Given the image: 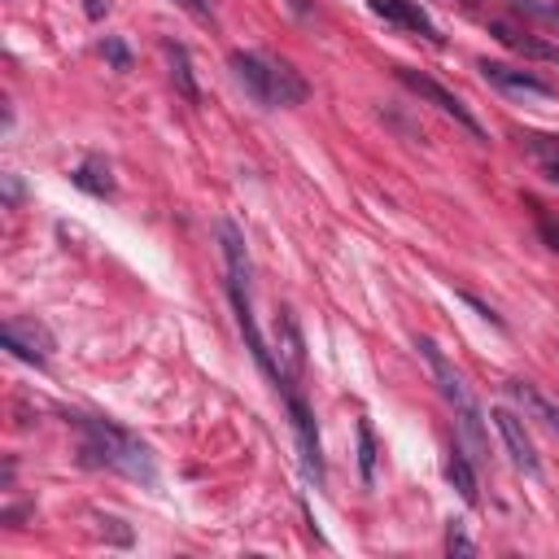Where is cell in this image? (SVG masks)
<instances>
[{
	"label": "cell",
	"instance_id": "obj_1",
	"mask_svg": "<svg viewBox=\"0 0 559 559\" xmlns=\"http://www.w3.org/2000/svg\"><path fill=\"white\" fill-rule=\"evenodd\" d=\"M70 424L83 432L79 454H83L87 467H109V472H118L127 480L157 485L153 450L135 432H127V428H118L114 419H100V415H70Z\"/></svg>",
	"mask_w": 559,
	"mask_h": 559
},
{
	"label": "cell",
	"instance_id": "obj_2",
	"mask_svg": "<svg viewBox=\"0 0 559 559\" xmlns=\"http://www.w3.org/2000/svg\"><path fill=\"white\" fill-rule=\"evenodd\" d=\"M227 66H231L236 83L245 87V96L253 105H262V109H293V105H301L310 96V83L293 70V61H284L275 52H245V48H236L227 57Z\"/></svg>",
	"mask_w": 559,
	"mask_h": 559
},
{
	"label": "cell",
	"instance_id": "obj_3",
	"mask_svg": "<svg viewBox=\"0 0 559 559\" xmlns=\"http://www.w3.org/2000/svg\"><path fill=\"white\" fill-rule=\"evenodd\" d=\"M415 349H419V358L428 362V371H432L441 397L450 402V411H454V419H459V437H463L467 450H472V463H485V454H489V441H485V415H480V406H476L467 380H463L459 367L441 354V345H437L432 336H415Z\"/></svg>",
	"mask_w": 559,
	"mask_h": 559
},
{
	"label": "cell",
	"instance_id": "obj_4",
	"mask_svg": "<svg viewBox=\"0 0 559 559\" xmlns=\"http://www.w3.org/2000/svg\"><path fill=\"white\" fill-rule=\"evenodd\" d=\"M393 74H397V83H402V87H411L419 100H428L432 109H441L445 118H454V122H459V127H463V131H467L476 144H485V140H489V135H485V127H480V122L467 114V105H463V100H459L450 87H441L432 74H424V70H411V66H397Z\"/></svg>",
	"mask_w": 559,
	"mask_h": 559
},
{
	"label": "cell",
	"instance_id": "obj_5",
	"mask_svg": "<svg viewBox=\"0 0 559 559\" xmlns=\"http://www.w3.org/2000/svg\"><path fill=\"white\" fill-rule=\"evenodd\" d=\"M275 393H280L284 406H288V419H293V432H297V450H301V467H306V476H310L314 485H323V476H328V472H323V445H319V428H314V415H310L306 397L297 393L293 380H284Z\"/></svg>",
	"mask_w": 559,
	"mask_h": 559
},
{
	"label": "cell",
	"instance_id": "obj_6",
	"mask_svg": "<svg viewBox=\"0 0 559 559\" xmlns=\"http://www.w3.org/2000/svg\"><path fill=\"white\" fill-rule=\"evenodd\" d=\"M0 341H4V349H9L13 358H22V362H31V367H44V362H48V349H52L48 328L35 323V319H4Z\"/></svg>",
	"mask_w": 559,
	"mask_h": 559
},
{
	"label": "cell",
	"instance_id": "obj_7",
	"mask_svg": "<svg viewBox=\"0 0 559 559\" xmlns=\"http://www.w3.org/2000/svg\"><path fill=\"white\" fill-rule=\"evenodd\" d=\"M367 9L376 13V17H384L389 26H402V31H411V35H424L428 44H445V35L437 31V22L428 17V9L419 4V0H367Z\"/></svg>",
	"mask_w": 559,
	"mask_h": 559
},
{
	"label": "cell",
	"instance_id": "obj_8",
	"mask_svg": "<svg viewBox=\"0 0 559 559\" xmlns=\"http://www.w3.org/2000/svg\"><path fill=\"white\" fill-rule=\"evenodd\" d=\"M489 419H493V428H498V437H502V445H507L511 463H515L520 472H528V476H542V459H537V450H533V441H528V432H524L520 415H515V411H507V406H493V411H489Z\"/></svg>",
	"mask_w": 559,
	"mask_h": 559
},
{
	"label": "cell",
	"instance_id": "obj_9",
	"mask_svg": "<svg viewBox=\"0 0 559 559\" xmlns=\"http://www.w3.org/2000/svg\"><path fill=\"white\" fill-rule=\"evenodd\" d=\"M275 367H280V384L284 380H293L297 384V376H301V367H306V345H301V332H297V319H293V310H280L275 314ZM275 384V389H280Z\"/></svg>",
	"mask_w": 559,
	"mask_h": 559
},
{
	"label": "cell",
	"instance_id": "obj_10",
	"mask_svg": "<svg viewBox=\"0 0 559 559\" xmlns=\"http://www.w3.org/2000/svg\"><path fill=\"white\" fill-rule=\"evenodd\" d=\"M476 70L493 83V87H502V92H524V96H555V87L546 83V79H537L533 70H520V66H507V61H489V57H480L476 61Z\"/></svg>",
	"mask_w": 559,
	"mask_h": 559
},
{
	"label": "cell",
	"instance_id": "obj_11",
	"mask_svg": "<svg viewBox=\"0 0 559 559\" xmlns=\"http://www.w3.org/2000/svg\"><path fill=\"white\" fill-rule=\"evenodd\" d=\"M507 393H511V402L524 411V419H537L542 428H550V432L559 437V406H555L533 380H507Z\"/></svg>",
	"mask_w": 559,
	"mask_h": 559
},
{
	"label": "cell",
	"instance_id": "obj_12",
	"mask_svg": "<svg viewBox=\"0 0 559 559\" xmlns=\"http://www.w3.org/2000/svg\"><path fill=\"white\" fill-rule=\"evenodd\" d=\"M489 31H493V39H498V44L515 48L520 57L555 61V66H559V44H550V39H542V35H528V31H515V26H507V22H489Z\"/></svg>",
	"mask_w": 559,
	"mask_h": 559
},
{
	"label": "cell",
	"instance_id": "obj_13",
	"mask_svg": "<svg viewBox=\"0 0 559 559\" xmlns=\"http://www.w3.org/2000/svg\"><path fill=\"white\" fill-rule=\"evenodd\" d=\"M162 52H166V61H170V83H175V92H179L188 105H201V87H197V79H192L188 48H183V44H175V39H166V44H162Z\"/></svg>",
	"mask_w": 559,
	"mask_h": 559
},
{
	"label": "cell",
	"instance_id": "obj_14",
	"mask_svg": "<svg viewBox=\"0 0 559 559\" xmlns=\"http://www.w3.org/2000/svg\"><path fill=\"white\" fill-rule=\"evenodd\" d=\"M70 183L92 192V197H114V175H109V162L105 157H83L74 170H70Z\"/></svg>",
	"mask_w": 559,
	"mask_h": 559
},
{
	"label": "cell",
	"instance_id": "obj_15",
	"mask_svg": "<svg viewBox=\"0 0 559 559\" xmlns=\"http://www.w3.org/2000/svg\"><path fill=\"white\" fill-rule=\"evenodd\" d=\"M445 480L459 489V498L467 502V507H476L480 502V489H476V467H472V454H463V450H454L450 459H445Z\"/></svg>",
	"mask_w": 559,
	"mask_h": 559
},
{
	"label": "cell",
	"instance_id": "obj_16",
	"mask_svg": "<svg viewBox=\"0 0 559 559\" xmlns=\"http://www.w3.org/2000/svg\"><path fill=\"white\" fill-rule=\"evenodd\" d=\"M358 476H362V485L376 480V432L367 419H358Z\"/></svg>",
	"mask_w": 559,
	"mask_h": 559
},
{
	"label": "cell",
	"instance_id": "obj_17",
	"mask_svg": "<svg viewBox=\"0 0 559 559\" xmlns=\"http://www.w3.org/2000/svg\"><path fill=\"white\" fill-rule=\"evenodd\" d=\"M511 13L533 17V22H546V26L559 31V0H511Z\"/></svg>",
	"mask_w": 559,
	"mask_h": 559
},
{
	"label": "cell",
	"instance_id": "obj_18",
	"mask_svg": "<svg viewBox=\"0 0 559 559\" xmlns=\"http://www.w3.org/2000/svg\"><path fill=\"white\" fill-rule=\"evenodd\" d=\"M524 148L537 153L546 166H550V162L559 166V135H524Z\"/></svg>",
	"mask_w": 559,
	"mask_h": 559
},
{
	"label": "cell",
	"instance_id": "obj_19",
	"mask_svg": "<svg viewBox=\"0 0 559 559\" xmlns=\"http://www.w3.org/2000/svg\"><path fill=\"white\" fill-rule=\"evenodd\" d=\"M100 52H105V61H109L114 70H131V52H127V44H122L118 35H105V39H100Z\"/></svg>",
	"mask_w": 559,
	"mask_h": 559
},
{
	"label": "cell",
	"instance_id": "obj_20",
	"mask_svg": "<svg viewBox=\"0 0 559 559\" xmlns=\"http://www.w3.org/2000/svg\"><path fill=\"white\" fill-rule=\"evenodd\" d=\"M445 550H450V555H472V550H476V546L467 542V533H463L459 520H450V528H445Z\"/></svg>",
	"mask_w": 559,
	"mask_h": 559
},
{
	"label": "cell",
	"instance_id": "obj_21",
	"mask_svg": "<svg viewBox=\"0 0 559 559\" xmlns=\"http://www.w3.org/2000/svg\"><path fill=\"white\" fill-rule=\"evenodd\" d=\"M537 231H542V240L559 253V223H555V218H546V214H537Z\"/></svg>",
	"mask_w": 559,
	"mask_h": 559
},
{
	"label": "cell",
	"instance_id": "obj_22",
	"mask_svg": "<svg viewBox=\"0 0 559 559\" xmlns=\"http://www.w3.org/2000/svg\"><path fill=\"white\" fill-rule=\"evenodd\" d=\"M463 301H467V306H476V310H480V314H485V319H489L493 328H502V319H498V314H493V310H489V306H485L480 297H472V293H463Z\"/></svg>",
	"mask_w": 559,
	"mask_h": 559
},
{
	"label": "cell",
	"instance_id": "obj_23",
	"mask_svg": "<svg viewBox=\"0 0 559 559\" xmlns=\"http://www.w3.org/2000/svg\"><path fill=\"white\" fill-rule=\"evenodd\" d=\"M83 9H87V17H105L109 13V0H83Z\"/></svg>",
	"mask_w": 559,
	"mask_h": 559
},
{
	"label": "cell",
	"instance_id": "obj_24",
	"mask_svg": "<svg viewBox=\"0 0 559 559\" xmlns=\"http://www.w3.org/2000/svg\"><path fill=\"white\" fill-rule=\"evenodd\" d=\"M17 197H22V188H17V179H13V175H4V201L13 205Z\"/></svg>",
	"mask_w": 559,
	"mask_h": 559
},
{
	"label": "cell",
	"instance_id": "obj_25",
	"mask_svg": "<svg viewBox=\"0 0 559 559\" xmlns=\"http://www.w3.org/2000/svg\"><path fill=\"white\" fill-rule=\"evenodd\" d=\"M284 4H288L297 17H310V0H284Z\"/></svg>",
	"mask_w": 559,
	"mask_h": 559
},
{
	"label": "cell",
	"instance_id": "obj_26",
	"mask_svg": "<svg viewBox=\"0 0 559 559\" xmlns=\"http://www.w3.org/2000/svg\"><path fill=\"white\" fill-rule=\"evenodd\" d=\"M546 179H550V183H559V166H555V162L546 166Z\"/></svg>",
	"mask_w": 559,
	"mask_h": 559
}]
</instances>
